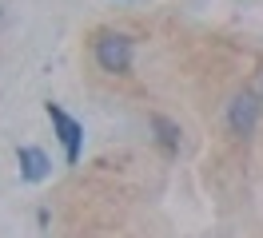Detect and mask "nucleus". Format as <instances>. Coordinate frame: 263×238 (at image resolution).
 <instances>
[{
  "label": "nucleus",
  "instance_id": "nucleus-1",
  "mask_svg": "<svg viewBox=\"0 0 263 238\" xmlns=\"http://www.w3.org/2000/svg\"><path fill=\"white\" fill-rule=\"evenodd\" d=\"M132 52H136L132 36L112 32V28L96 32V40H92V56H96L100 72H108V76H124V72H128L132 68Z\"/></svg>",
  "mask_w": 263,
  "mask_h": 238
},
{
  "label": "nucleus",
  "instance_id": "nucleus-2",
  "mask_svg": "<svg viewBox=\"0 0 263 238\" xmlns=\"http://www.w3.org/2000/svg\"><path fill=\"white\" fill-rule=\"evenodd\" d=\"M44 111H48L52 127H56V135H60V143H64L68 167H76V163H80V147H84V127L76 123V119H72L60 103H44Z\"/></svg>",
  "mask_w": 263,
  "mask_h": 238
},
{
  "label": "nucleus",
  "instance_id": "nucleus-3",
  "mask_svg": "<svg viewBox=\"0 0 263 238\" xmlns=\"http://www.w3.org/2000/svg\"><path fill=\"white\" fill-rule=\"evenodd\" d=\"M255 123H259V95L255 92H239L228 103V127L235 131V135H251Z\"/></svg>",
  "mask_w": 263,
  "mask_h": 238
},
{
  "label": "nucleus",
  "instance_id": "nucleus-4",
  "mask_svg": "<svg viewBox=\"0 0 263 238\" xmlns=\"http://www.w3.org/2000/svg\"><path fill=\"white\" fill-rule=\"evenodd\" d=\"M16 163H20V175H24L28 183H40V179L48 175V167H52L48 155H44L40 147H20V151H16Z\"/></svg>",
  "mask_w": 263,
  "mask_h": 238
},
{
  "label": "nucleus",
  "instance_id": "nucleus-5",
  "mask_svg": "<svg viewBox=\"0 0 263 238\" xmlns=\"http://www.w3.org/2000/svg\"><path fill=\"white\" fill-rule=\"evenodd\" d=\"M152 127H156V135H160V147H164L167 155H176L180 151V127L164 119V115H152Z\"/></svg>",
  "mask_w": 263,
  "mask_h": 238
},
{
  "label": "nucleus",
  "instance_id": "nucleus-6",
  "mask_svg": "<svg viewBox=\"0 0 263 238\" xmlns=\"http://www.w3.org/2000/svg\"><path fill=\"white\" fill-rule=\"evenodd\" d=\"M259 95H263V79H259Z\"/></svg>",
  "mask_w": 263,
  "mask_h": 238
}]
</instances>
